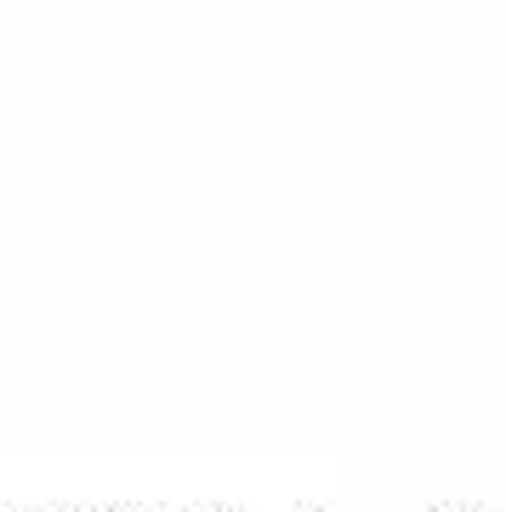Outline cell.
Here are the masks:
<instances>
[]
</instances>
